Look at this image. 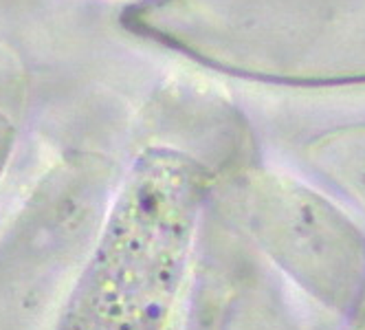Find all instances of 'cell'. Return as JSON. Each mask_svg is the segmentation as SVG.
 I'll return each mask as SVG.
<instances>
[{"instance_id": "3957f363", "label": "cell", "mask_w": 365, "mask_h": 330, "mask_svg": "<svg viewBox=\"0 0 365 330\" xmlns=\"http://www.w3.org/2000/svg\"><path fill=\"white\" fill-rule=\"evenodd\" d=\"M168 330H222L220 297L212 284L196 277L190 289L185 287Z\"/></svg>"}, {"instance_id": "277c9868", "label": "cell", "mask_w": 365, "mask_h": 330, "mask_svg": "<svg viewBox=\"0 0 365 330\" xmlns=\"http://www.w3.org/2000/svg\"><path fill=\"white\" fill-rule=\"evenodd\" d=\"M14 145H16V128L11 119L0 110V179H3V174L11 161Z\"/></svg>"}, {"instance_id": "7a4b0ae2", "label": "cell", "mask_w": 365, "mask_h": 330, "mask_svg": "<svg viewBox=\"0 0 365 330\" xmlns=\"http://www.w3.org/2000/svg\"><path fill=\"white\" fill-rule=\"evenodd\" d=\"M48 183L0 242V330H56L101 227L95 205Z\"/></svg>"}, {"instance_id": "6da1fadb", "label": "cell", "mask_w": 365, "mask_h": 330, "mask_svg": "<svg viewBox=\"0 0 365 330\" xmlns=\"http://www.w3.org/2000/svg\"><path fill=\"white\" fill-rule=\"evenodd\" d=\"M202 170L170 150H150L101 227L56 330H168L187 287Z\"/></svg>"}]
</instances>
